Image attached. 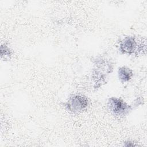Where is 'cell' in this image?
<instances>
[{"label": "cell", "mask_w": 147, "mask_h": 147, "mask_svg": "<svg viewBox=\"0 0 147 147\" xmlns=\"http://www.w3.org/2000/svg\"><path fill=\"white\" fill-rule=\"evenodd\" d=\"M109 106L111 110L115 114H121L124 113L127 109V106L123 101L115 98L110 99Z\"/></svg>", "instance_id": "2"}, {"label": "cell", "mask_w": 147, "mask_h": 147, "mask_svg": "<svg viewBox=\"0 0 147 147\" xmlns=\"http://www.w3.org/2000/svg\"><path fill=\"white\" fill-rule=\"evenodd\" d=\"M87 106V100L82 96H74L68 100V106L74 111H78Z\"/></svg>", "instance_id": "1"}, {"label": "cell", "mask_w": 147, "mask_h": 147, "mask_svg": "<svg viewBox=\"0 0 147 147\" xmlns=\"http://www.w3.org/2000/svg\"><path fill=\"white\" fill-rule=\"evenodd\" d=\"M136 42L132 37H126L122 42L121 48L123 51L127 53H131L134 51Z\"/></svg>", "instance_id": "3"}, {"label": "cell", "mask_w": 147, "mask_h": 147, "mask_svg": "<svg viewBox=\"0 0 147 147\" xmlns=\"http://www.w3.org/2000/svg\"><path fill=\"white\" fill-rule=\"evenodd\" d=\"M119 79L123 82H127L130 80L132 76L131 71L127 68H121L118 71Z\"/></svg>", "instance_id": "4"}]
</instances>
